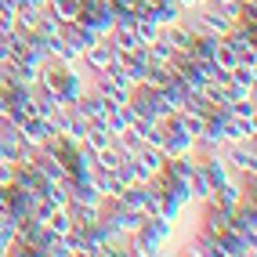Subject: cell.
Masks as SVG:
<instances>
[{
  "mask_svg": "<svg viewBox=\"0 0 257 257\" xmlns=\"http://www.w3.org/2000/svg\"><path fill=\"white\" fill-rule=\"evenodd\" d=\"M225 163L232 167V174L239 178H257V152H253V142H232L225 145Z\"/></svg>",
  "mask_w": 257,
  "mask_h": 257,
  "instance_id": "cell-1",
  "label": "cell"
},
{
  "mask_svg": "<svg viewBox=\"0 0 257 257\" xmlns=\"http://www.w3.org/2000/svg\"><path fill=\"white\" fill-rule=\"evenodd\" d=\"M112 65H116V47H112L109 40H98V44H91V47L80 55V69L87 73V76L105 73V69H112Z\"/></svg>",
  "mask_w": 257,
  "mask_h": 257,
  "instance_id": "cell-2",
  "label": "cell"
},
{
  "mask_svg": "<svg viewBox=\"0 0 257 257\" xmlns=\"http://www.w3.org/2000/svg\"><path fill=\"white\" fill-rule=\"evenodd\" d=\"M131 163H134V170H138V181L152 185V181L160 178V170H163L167 156H163V149H152V145H145V149H138V152L131 156Z\"/></svg>",
  "mask_w": 257,
  "mask_h": 257,
  "instance_id": "cell-3",
  "label": "cell"
},
{
  "mask_svg": "<svg viewBox=\"0 0 257 257\" xmlns=\"http://www.w3.org/2000/svg\"><path fill=\"white\" fill-rule=\"evenodd\" d=\"M225 44L235 51V58H239V62H257V29L232 26V33L225 37Z\"/></svg>",
  "mask_w": 257,
  "mask_h": 257,
  "instance_id": "cell-4",
  "label": "cell"
},
{
  "mask_svg": "<svg viewBox=\"0 0 257 257\" xmlns=\"http://www.w3.org/2000/svg\"><path fill=\"white\" fill-rule=\"evenodd\" d=\"M73 112H80L87 123H105V116H109V101L101 98L94 87L83 94V98H76V105H73Z\"/></svg>",
  "mask_w": 257,
  "mask_h": 257,
  "instance_id": "cell-5",
  "label": "cell"
},
{
  "mask_svg": "<svg viewBox=\"0 0 257 257\" xmlns=\"http://www.w3.org/2000/svg\"><path fill=\"white\" fill-rule=\"evenodd\" d=\"M199 232L228 235L232 232V210H221V207H210V203H207V210H203V217H199Z\"/></svg>",
  "mask_w": 257,
  "mask_h": 257,
  "instance_id": "cell-6",
  "label": "cell"
},
{
  "mask_svg": "<svg viewBox=\"0 0 257 257\" xmlns=\"http://www.w3.org/2000/svg\"><path fill=\"white\" fill-rule=\"evenodd\" d=\"M149 15H152V19H156V22H160V26L167 29V26L181 22L188 11H185V8L178 4V0H160V4H152V8H149Z\"/></svg>",
  "mask_w": 257,
  "mask_h": 257,
  "instance_id": "cell-7",
  "label": "cell"
},
{
  "mask_svg": "<svg viewBox=\"0 0 257 257\" xmlns=\"http://www.w3.org/2000/svg\"><path fill=\"white\" fill-rule=\"evenodd\" d=\"M163 40L174 47V55H185V51L192 47L196 37H192V29L185 26V19H181V22H174V26H167V29H163Z\"/></svg>",
  "mask_w": 257,
  "mask_h": 257,
  "instance_id": "cell-8",
  "label": "cell"
},
{
  "mask_svg": "<svg viewBox=\"0 0 257 257\" xmlns=\"http://www.w3.org/2000/svg\"><path fill=\"white\" fill-rule=\"evenodd\" d=\"M44 225H47V232H51V235H58V239H62V235H69V232H73L76 221H73V210H69V207H55Z\"/></svg>",
  "mask_w": 257,
  "mask_h": 257,
  "instance_id": "cell-9",
  "label": "cell"
},
{
  "mask_svg": "<svg viewBox=\"0 0 257 257\" xmlns=\"http://www.w3.org/2000/svg\"><path fill=\"white\" fill-rule=\"evenodd\" d=\"M91 185H94V192H98L101 199H116L119 188H123V185H119V178L109 174V170H94V174H91Z\"/></svg>",
  "mask_w": 257,
  "mask_h": 257,
  "instance_id": "cell-10",
  "label": "cell"
},
{
  "mask_svg": "<svg viewBox=\"0 0 257 257\" xmlns=\"http://www.w3.org/2000/svg\"><path fill=\"white\" fill-rule=\"evenodd\" d=\"M134 33H138V40L149 47V44H156L163 37V26L152 19V15H138V19H134Z\"/></svg>",
  "mask_w": 257,
  "mask_h": 257,
  "instance_id": "cell-11",
  "label": "cell"
},
{
  "mask_svg": "<svg viewBox=\"0 0 257 257\" xmlns=\"http://www.w3.org/2000/svg\"><path fill=\"white\" fill-rule=\"evenodd\" d=\"M127 156L119 152L116 145H109V149H101V152H94V170H109V174H116L119 170V163H123Z\"/></svg>",
  "mask_w": 257,
  "mask_h": 257,
  "instance_id": "cell-12",
  "label": "cell"
},
{
  "mask_svg": "<svg viewBox=\"0 0 257 257\" xmlns=\"http://www.w3.org/2000/svg\"><path fill=\"white\" fill-rule=\"evenodd\" d=\"M145 62H149V65H170V62H174V47H170V44L160 37L156 44L145 47Z\"/></svg>",
  "mask_w": 257,
  "mask_h": 257,
  "instance_id": "cell-13",
  "label": "cell"
},
{
  "mask_svg": "<svg viewBox=\"0 0 257 257\" xmlns=\"http://www.w3.org/2000/svg\"><path fill=\"white\" fill-rule=\"evenodd\" d=\"M80 4L83 0H47V11L58 15L62 22H76L80 19Z\"/></svg>",
  "mask_w": 257,
  "mask_h": 257,
  "instance_id": "cell-14",
  "label": "cell"
},
{
  "mask_svg": "<svg viewBox=\"0 0 257 257\" xmlns=\"http://www.w3.org/2000/svg\"><path fill=\"white\" fill-rule=\"evenodd\" d=\"M62 29H65V22L58 19V15H51V11L44 8V11H40V26H37V33H40L44 40H58V37H62Z\"/></svg>",
  "mask_w": 257,
  "mask_h": 257,
  "instance_id": "cell-15",
  "label": "cell"
},
{
  "mask_svg": "<svg viewBox=\"0 0 257 257\" xmlns=\"http://www.w3.org/2000/svg\"><path fill=\"white\" fill-rule=\"evenodd\" d=\"M228 76L239 80V83H250V87H257V62H235V69H232Z\"/></svg>",
  "mask_w": 257,
  "mask_h": 257,
  "instance_id": "cell-16",
  "label": "cell"
},
{
  "mask_svg": "<svg viewBox=\"0 0 257 257\" xmlns=\"http://www.w3.org/2000/svg\"><path fill=\"white\" fill-rule=\"evenodd\" d=\"M225 98H228V101H246V98H253V87L228 76V83H225Z\"/></svg>",
  "mask_w": 257,
  "mask_h": 257,
  "instance_id": "cell-17",
  "label": "cell"
},
{
  "mask_svg": "<svg viewBox=\"0 0 257 257\" xmlns=\"http://www.w3.org/2000/svg\"><path fill=\"white\" fill-rule=\"evenodd\" d=\"M109 8L116 19H123V15H138V0H109Z\"/></svg>",
  "mask_w": 257,
  "mask_h": 257,
  "instance_id": "cell-18",
  "label": "cell"
},
{
  "mask_svg": "<svg viewBox=\"0 0 257 257\" xmlns=\"http://www.w3.org/2000/svg\"><path fill=\"white\" fill-rule=\"evenodd\" d=\"M253 112H257L253 98H246V101H232V116H235V119H253Z\"/></svg>",
  "mask_w": 257,
  "mask_h": 257,
  "instance_id": "cell-19",
  "label": "cell"
},
{
  "mask_svg": "<svg viewBox=\"0 0 257 257\" xmlns=\"http://www.w3.org/2000/svg\"><path fill=\"white\" fill-rule=\"evenodd\" d=\"M15 185V163L0 160V188H11Z\"/></svg>",
  "mask_w": 257,
  "mask_h": 257,
  "instance_id": "cell-20",
  "label": "cell"
},
{
  "mask_svg": "<svg viewBox=\"0 0 257 257\" xmlns=\"http://www.w3.org/2000/svg\"><path fill=\"white\" fill-rule=\"evenodd\" d=\"M4 65H11V47L0 40V69H4Z\"/></svg>",
  "mask_w": 257,
  "mask_h": 257,
  "instance_id": "cell-21",
  "label": "cell"
},
{
  "mask_svg": "<svg viewBox=\"0 0 257 257\" xmlns=\"http://www.w3.org/2000/svg\"><path fill=\"white\" fill-rule=\"evenodd\" d=\"M178 4H181L185 11H199L203 4H207V0H178Z\"/></svg>",
  "mask_w": 257,
  "mask_h": 257,
  "instance_id": "cell-22",
  "label": "cell"
}]
</instances>
